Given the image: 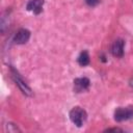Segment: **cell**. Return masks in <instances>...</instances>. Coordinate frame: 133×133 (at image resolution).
Listing matches in <instances>:
<instances>
[{"instance_id": "obj_1", "label": "cell", "mask_w": 133, "mask_h": 133, "mask_svg": "<svg viewBox=\"0 0 133 133\" xmlns=\"http://www.w3.org/2000/svg\"><path fill=\"white\" fill-rule=\"evenodd\" d=\"M86 112L84 109L80 108V107H74L71 111H70V118L72 121V123L74 125H76L77 127H81L83 125V123L86 119Z\"/></svg>"}, {"instance_id": "obj_2", "label": "cell", "mask_w": 133, "mask_h": 133, "mask_svg": "<svg viewBox=\"0 0 133 133\" xmlns=\"http://www.w3.org/2000/svg\"><path fill=\"white\" fill-rule=\"evenodd\" d=\"M133 117V107H118L114 111V119L117 122L128 121Z\"/></svg>"}, {"instance_id": "obj_3", "label": "cell", "mask_w": 133, "mask_h": 133, "mask_svg": "<svg viewBox=\"0 0 133 133\" xmlns=\"http://www.w3.org/2000/svg\"><path fill=\"white\" fill-rule=\"evenodd\" d=\"M11 76H12V79H14V81L16 82V84L19 86V88L22 90V92L23 94H25V95H27V96H30L31 95V89L28 87V85L23 81V79L19 76V74H18V72L14 69V68H11Z\"/></svg>"}, {"instance_id": "obj_4", "label": "cell", "mask_w": 133, "mask_h": 133, "mask_svg": "<svg viewBox=\"0 0 133 133\" xmlns=\"http://www.w3.org/2000/svg\"><path fill=\"white\" fill-rule=\"evenodd\" d=\"M30 38V31L25 29V28H21L17 31V33L15 34L14 36V42L16 44H19V45H22V44H25L29 41Z\"/></svg>"}, {"instance_id": "obj_5", "label": "cell", "mask_w": 133, "mask_h": 133, "mask_svg": "<svg viewBox=\"0 0 133 133\" xmlns=\"http://www.w3.org/2000/svg\"><path fill=\"white\" fill-rule=\"evenodd\" d=\"M124 46H125V42L123 39H121V38L115 39L111 47L112 55L115 57H122L124 55Z\"/></svg>"}, {"instance_id": "obj_6", "label": "cell", "mask_w": 133, "mask_h": 133, "mask_svg": "<svg viewBox=\"0 0 133 133\" xmlns=\"http://www.w3.org/2000/svg\"><path fill=\"white\" fill-rule=\"evenodd\" d=\"M89 84H90L89 79H88V78H85V77L76 78V79L74 80V86H75L76 91H78V92L87 89L88 86H89Z\"/></svg>"}, {"instance_id": "obj_7", "label": "cell", "mask_w": 133, "mask_h": 133, "mask_svg": "<svg viewBox=\"0 0 133 133\" xmlns=\"http://www.w3.org/2000/svg\"><path fill=\"white\" fill-rule=\"evenodd\" d=\"M43 4H44V0H29V2L27 3V9L37 15L42 11Z\"/></svg>"}, {"instance_id": "obj_8", "label": "cell", "mask_w": 133, "mask_h": 133, "mask_svg": "<svg viewBox=\"0 0 133 133\" xmlns=\"http://www.w3.org/2000/svg\"><path fill=\"white\" fill-rule=\"evenodd\" d=\"M77 60H78V63H79L80 65H82V66L87 65V64L89 63V55H88V53H87L86 51H82V52L79 54Z\"/></svg>"}, {"instance_id": "obj_9", "label": "cell", "mask_w": 133, "mask_h": 133, "mask_svg": "<svg viewBox=\"0 0 133 133\" xmlns=\"http://www.w3.org/2000/svg\"><path fill=\"white\" fill-rule=\"evenodd\" d=\"M86 4L89 5V6H96L97 4H99L100 0H85Z\"/></svg>"}, {"instance_id": "obj_10", "label": "cell", "mask_w": 133, "mask_h": 133, "mask_svg": "<svg viewBox=\"0 0 133 133\" xmlns=\"http://www.w3.org/2000/svg\"><path fill=\"white\" fill-rule=\"evenodd\" d=\"M105 131L106 132H123V130L119 128H110V129H107Z\"/></svg>"}, {"instance_id": "obj_11", "label": "cell", "mask_w": 133, "mask_h": 133, "mask_svg": "<svg viewBox=\"0 0 133 133\" xmlns=\"http://www.w3.org/2000/svg\"><path fill=\"white\" fill-rule=\"evenodd\" d=\"M131 85H132V86H133V80H132V82H131Z\"/></svg>"}]
</instances>
